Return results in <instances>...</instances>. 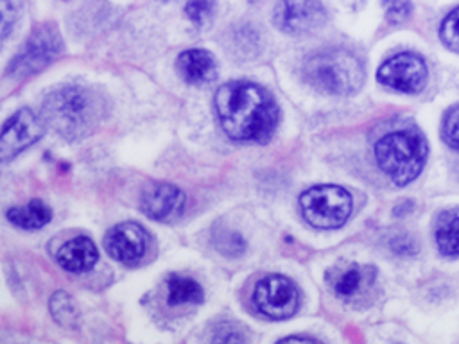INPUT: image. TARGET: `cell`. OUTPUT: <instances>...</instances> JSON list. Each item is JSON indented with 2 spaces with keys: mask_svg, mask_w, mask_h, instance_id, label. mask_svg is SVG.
Here are the masks:
<instances>
[{
  "mask_svg": "<svg viewBox=\"0 0 459 344\" xmlns=\"http://www.w3.org/2000/svg\"><path fill=\"white\" fill-rule=\"evenodd\" d=\"M276 344H317V342H314L310 339H301V337H289V339H283Z\"/></svg>",
  "mask_w": 459,
  "mask_h": 344,
  "instance_id": "obj_27",
  "label": "cell"
},
{
  "mask_svg": "<svg viewBox=\"0 0 459 344\" xmlns=\"http://www.w3.org/2000/svg\"><path fill=\"white\" fill-rule=\"evenodd\" d=\"M303 79L328 95L355 93L364 82V66L350 50L323 48L310 54L301 66Z\"/></svg>",
  "mask_w": 459,
  "mask_h": 344,
  "instance_id": "obj_3",
  "label": "cell"
},
{
  "mask_svg": "<svg viewBox=\"0 0 459 344\" xmlns=\"http://www.w3.org/2000/svg\"><path fill=\"white\" fill-rule=\"evenodd\" d=\"M185 194L170 183H151L142 190V211L158 222H172L181 217L185 210Z\"/></svg>",
  "mask_w": 459,
  "mask_h": 344,
  "instance_id": "obj_12",
  "label": "cell"
},
{
  "mask_svg": "<svg viewBox=\"0 0 459 344\" xmlns=\"http://www.w3.org/2000/svg\"><path fill=\"white\" fill-rule=\"evenodd\" d=\"M0 9H2V38H7L11 25L16 20V9L9 0H0Z\"/></svg>",
  "mask_w": 459,
  "mask_h": 344,
  "instance_id": "obj_26",
  "label": "cell"
},
{
  "mask_svg": "<svg viewBox=\"0 0 459 344\" xmlns=\"http://www.w3.org/2000/svg\"><path fill=\"white\" fill-rule=\"evenodd\" d=\"M273 22L280 30L299 36L319 29L326 22V13L319 0H280Z\"/></svg>",
  "mask_w": 459,
  "mask_h": 344,
  "instance_id": "obj_9",
  "label": "cell"
},
{
  "mask_svg": "<svg viewBox=\"0 0 459 344\" xmlns=\"http://www.w3.org/2000/svg\"><path fill=\"white\" fill-rule=\"evenodd\" d=\"M215 245L221 253L228 256H238L246 249L244 238L235 231H221L215 238Z\"/></svg>",
  "mask_w": 459,
  "mask_h": 344,
  "instance_id": "obj_22",
  "label": "cell"
},
{
  "mask_svg": "<svg viewBox=\"0 0 459 344\" xmlns=\"http://www.w3.org/2000/svg\"><path fill=\"white\" fill-rule=\"evenodd\" d=\"M97 247L86 236H75L65 242L56 254L57 263L68 272H86L97 263Z\"/></svg>",
  "mask_w": 459,
  "mask_h": 344,
  "instance_id": "obj_14",
  "label": "cell"
},
{
  "mask_svg": "<svg viewBox=\"0 0 459 344\" xmlns=\"http://www.w3.org/2000/svg\"><path fill=\"white\" fill-rule=\"evenodd\" d=\"M375 280V269L366 265L351 263L342 271L332 274L333 292L342 299H351L364 288H368Z\"/></svg>",
  "mask_w": 459,
  "mask_h": 344,
  "instance_id": "obj_15",
  "label": "cell"
},
{
  "mask_svg": "<svg viewBox=\"0 0 459 344\" xmlns=\"http://www.w3.org/2000/svg\"><path fill=\"white\" fill-rule=\"evenodd\" d=\"M149 244L147 231L136 222H120L113 226L104 238V247L111 258L124 265L138 263Z\"/></svg>",
  "mask_w": 459,
  "mask_h": 344,
  "instance_id": "obj_11",
  "label": "cell"
},
{
  "mask_svg": "<svg viewBox=\"0 0 459 344\" xmlns=\"http://www.w3.org/2000/svg\"><path fill=\"white\" fill-rule=\"evenodd\" d=\"M61 52V36L52 23L36 27L25 39L20 52L9 63L7 73L13 79H23L43 70Z\"/></svg>",
  "mask_w": 459,
  "mask_h": 344,
  "instance_id": "obj_6",
  "label": "cell"
},
{
  "mask_svg": "<svg viewBox=\"0 0 459 344\" xmlns=\"http://www.w3.org/2000/svg\"><path fill=\"white\" fill-rule=\"evenodd\" d=\"M253 301L265 317L281 321L290 317L299 305V294L296 285L280 274L262 278L253 290Z\"/></svg>",
  "mask_w": 459,
  "mask_h": 344,
  "instance_id": "obj_7",
  "label": "cell"
},
{
  "mask_svg": "<svg viewBox=\"0 0 459 344\" xmlns=\"http://www.w3.org/2000/svg\"><path fill=\"white\" fill-rule=\"evenodd\" d=\"M378 82L403 93H418L427 82V66L416 54H398L384 61L377 72Z\"/></svg>",
  "mask_w": 459,
  "mask_h": 344,
  "instance_id": "obj_8",
  "label": "cell"
},
{
  "mask_svg": "<svg viewBox=\"0 0 459 344\" xmlns=\"http://www.w3.org/2000/svg\"><path fill=\"white\" fill-rule=\"evenodd\" d=\"M247 330L235 321H221L212 331V344H247Z\"/></svg>",
  "mask_w": 459,
  "mask_h": 344,
  "instance_id": "obj_19",
  "label": "cell"
},
{
  "mask_svg": "<svg viewBox=\"0 0 459 344\" xmlns=\"http://www.w3.org/2000/svg\"><path fill=\"white\" fill-rule=\"evenodd\" d=\"M305 220L319 229L341 228L351 213V195L337 185H317L299 195Z\"/></svg>",
  "mask_w": 459,
  "mask_h": 344,
  "instance_id": "obj_5",
  "label": "cell"
},
{
  "mask_svg": "<svg viewBox=\"0 0 459 344\" xmlns=\"http://www.w3.org/2000/svg\"><path fill=\"white\" fill-rule=\"evenodd\" d=\"M439 36L448 48L459 52V5L443 20Z\"/></svg>",
  "mask_w": 459,
  "mask_h": 344,
  "instance_id": "obj_21",
  "label": "cell"
},
{
  "mask_svg": "<svg viewBox=\"0 0 459 344\" xmlns=\"http://www.w3.org/2000/svg\"><path fill=\"white\" fill-rule=\"evenodd\" d=\"M213 9L215 0H186L185 4V13L195 25H203L204 22H208L213 14Z\"/></svg>",
  "mask_w": 459,
  "mask_h": 344,
  "instance_id": "obj_23",
  "label": "cell"
},
{
  "mask_svg": "<svg viewBox=\"0 0 459 344\" xmlns=\"http://www.w3.org/2000/svg\"><path fill=\"white\" fill-rule=\"evenodd\" d=\"M434 236L441 254H459V208H450L437 215Z\"/></svg>",
  "mask_w": 459,
  "mask_h": 344,
  "instance_id": "obj_16",
  "label": "cell"
},
{
  "mask_svg": "<svg viewBox=\"0 0 459 344\" xmlns=\"http://www.w3.org/2000/svg\"><path fill=\"white\" fill-rule=\"evenodd\" d=\"M106 111L102 97L82 86H63L41 104L45 122L66 140H79L93 133Z\"/></svg>",
  "mask_w": 459,
  "mask_h": 344,
  "instance_id": "obj_2",
  "label": "cell"
},
{
  "mask_svg": "<svg viewBox=\"0 0 459 344\" xmlns=\"http://www.w3.org/2000/svg\"><path fill=\"white\" fill-rule=\"evenodd\" d=\"M375 158L391 181L403 186L420 176L427 159V142L416 129L387 133L377 142Z\"/></svg>",
  "mask_w": 459,
  "mask_h": 344,
  "instance_id": "obj_4",
  "label": "cell"
},
{
  "mask_svg": "<svg viewBox=\"0 0 459 344\" xmlns=\"http://www.w3.org/2000/svg\"><path fill=\"white\" fill-rule=\"evenodd\" d=\"M43 134L41 120L27 108L16 111L2 127L0 159L5 163L23 149L32 145Z\"/></svg>",
  "mask_w": 459,
  "mask_h": 344,
  "instance_id": "obj_10",
  "label": "cell"
},
{
  "mask_svg": "<svg viewBox=\"0 0 459 344\" xmlns=\"http://www.w3.org/2000/svg\"><path fill=\"white\" fill-rule=\"evenodd\" d=\"M50 312H52L54 319L65 326L72 324L77 317L75 305L72 303V297L66 292H56L50 297Z\"/></svg>",
  "mask_w": 459,
  "mask_h": 344,
  "instance_id": "obj_20",
  "label": "cell"
},
{
  "mask_svg": "<svg viewBox=\"0 0 459 344\" xmlns=\"http://www.w3.org/2000/svg\"><path fill=\"white\" fill-rule=\"evenodd\" d=\"M167 301L172 306L178 305H186V303H201L203 301V288L201 285L186 276L172 274L167 280Z\"/></svg>",
  "mask_w": 459,
  "mask_h": 344,
  "instance_id": "obj_18",
  "label": "cell"
},
{
  "mask_svg": "<svg viewBox=\"0 0 459 344\" xmlns=\"http://www.w3.org/2000/svg\"><path fill=\"white\" fill-rule=\"evenodd\" d=\"M215 111L224 133L240 142H265L278 124L274 99L258 84L231 81L215 91Z\"/></svg>",
  "mask_w": 459,
  "mask_h": 344,
  "instance_id": "obj_1",
  "label": "cell"
},
{
  "mask_svg": "<svg viewBox=\"0 0 459 344\" xmlns=\"http://www.w3.org/2000/svg\"><path fill=\"white\" fill-rule=\"evenodd\" d=\"M178 72L190 84H206L217 77V61L203 48H190L179 54Z\"/></svg>",
  "mask_w": 459,
  "mask_h": 344,
  "instance_id": "obj_13",
  "label": "cell"
},
{
  "mask_svg": "<svg viewBox=\"0 0 459 344\" xmlns=\"http://www.w3.org/2000/svg\"><path fill=\"white\" fill-rule=\"evenodd\" d=\"M441 134L450 147L459 149V106H454L446 111L441 125Z\"/></svg>",
  "mask_w": 459,
  "mask_h": 344,
  "instance_id": "obj_24",
  "label": "cell"
},
{
  "mask_svg": "<svg viewBox=\"0 0 459 344\" xmlns=\"http://www.w3.org/2000/svg\"><path fill=\"white\" fill-rule=\"evenodd\" d=\"M7 219L18 228L38 229V228H43L45 224H48V220L52 219V211L43 201L32 199L27 204L9 208Z\"/></svg>",
  "mask_w": 459,
  "mask_h": 344,
  "instance_id": "obj_17",
  "label": "cell"
},
{
  "mask_svg": "<svg viewBox=\"0 0 459 344\" xmlns=\"http://www.w3.org/2000/svg\"><path fill=\"white\" fill-rule=\"evenodd\" d=\"M384 11L389 23L400 25L411 14V0H384Z\"/></svg>",
  "mask_w": 459,
  "mask_h": 344,
  "instance_id": "obj_25",
  "label": "cell"
}]
</instances>
